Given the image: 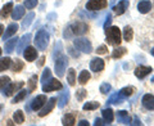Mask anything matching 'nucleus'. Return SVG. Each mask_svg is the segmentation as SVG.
I'll use <instances>...</instances> for the list:
<instances>
[{"instance_id":"5fc2aeb1","label":"nucleus","mask_w":154,"mask_h":126,"mask_svg":"<svg viewBox=\"0 0 154 126\" xmlns=\"http://www.w3.org/2000/svg\"><path fill=\"white\" fill-rule=\"evenodd\" d=\"M152 82H154V76H153V77H152Z\"/></svg>"},{"instance_id":"b1692460","label":"nucleus","mask_w":154,"mask_h":126,"mask_svg":"<svg viewBox=\"0 0 154 126\" xmlns=\"http://www.w3.org/2000/svg\"><path fill=\"white\" fill-rule=\"evenodd\" d=\"M17 43H18V39L17 37H13L11 39V40H8L5 43V52L8 53V54H11V53L16 49V45H17Z\"/></svg>"},{"instance_id":"9d476101","label":"nucleus","mask_w":154,"mask_h":126,"mask_svg":"<svg viewBox=\"0 0 154 126\" xmlns=\"http://www.w3.org/2000/svg\"><path fill=\"white\" fill-rule=\"evenodd\" d=\"M104 61L100 59V58H93V59L90 61V70L93 72H100L104 70Z\"/></svg>"},{"instance_id":"8fccbe9b","label":"nucleus","mask_w":154,"mask_h":126,"mask_svg":"<svg viewBox=\"0 0 154 126\" xmlns=\"http://www.w3.org/2000/svg\"><path fill=\"white\" fill-rule=\"evenodd\" d=\"M44 61H45V57H41L40 61H38V67H41L42 65H44Z\"/></svg>"},{"instance_id":"9b49d317","label":"nucleus","mask_w":154,"mask_h":126,"mask_svg":"<svg viewBox=\"0 0 154 126\" xmlns=\"http://www.w3.org/2000/svg\"><path fill=\"white\" fill-rule=\"evenodd\" d=\"M45 102H46V96L44 94H40V95H37L35 99H33L31 102V108L33 111H40L42 108V106L45 104Z\"/></svg>"},{"instance_id":"7c9ffc66","label":"nucleus","mask_w":154,"mask_h":126,"mask_svg":"<svg viewBox=\"0 0 154 126\" xmlns=\"http://www.w3.org/2000/svg\"><path fill=\"white\" fill-rule=\"evenodd\" d=\"M122 102H123V96H121L119 93H117V94H113L110 96L107 103L108 104H119V103H122Z\"/></svg>"},{"instance_id":"4c0bfd02","label":"nucleus","mask_w":154,"mask_h":126,"mask_svg":"<svg viewBox=\"0 0 154 126\" xmlns=\"http://www.w3.org/2000/svg\"><path fill=\"white\" fill-rule=\"evenodd\" d=\"M12 66V65H11ZM23 62L22 61H19V59H16L13 62V66H12V70L14 71V72H19V71H22V68H23Z\"/></svg>"},{"instance_id":"423d86ee","label":"nucleus","mask_w":154,"mask_h":126,"mask_svg":"<svg viewBox=\"0 0 154 126\" xmlns=\"http://www.w3.org/2000/svg\"><path fill=\"white\" fill-rule=\"evenodd\" d=\"M62 88H63V86H62L60 81H58L57 79H50V80H48L45 84H42V91H45V93L60 90Z\"/></svg>"},{"instance_id":"473e14b6","label":"nucleus","mask_w":154,"mask_h":126,"mask_svg":"<svg viewBox=\"0 0 154 126\" xmlns=\"http://www.w3.org/2000/svg\"><path fill=\"white\" fill-rule=\"evenodd\" d=\"M27 85H28V91H30V93L35 90L36 86H37V76H36V75H32V76L30 77V80H28Z\"/></svg>"},{"instance_id":"ddd939ff","label":"nucleus","mask_w":154,"mask_h":126,"mask_svg":"<svg viewBox=\"0 0 154 126\" xmlns=\"http://www.w3.org/2000/svg\"><path fill=\"white\" fill-rule=\"evenodd\" d=\"M23 55H25V59L27 62H33L37 58V50L36 48L33 46H26L25 52H23Z\"/></svg>"},{"instance_id":"4468645a","label":"nucleus","mask_w":154,"mask_h":126,"mask_svg":"<svg viewBox=\"0 0 154 126\" xmlns=\"http://www.w3.org/2000/svg\"><path fill=\"white\" fill-rule=\"evenodd\" d=\"M31 37H32L31 33H26V35H23L21 39H18V40H19V45H18V48H17V53H19V54H21V53H23L25 48L28 45V43H30Z\"/></svg>"},{"instance_id":"a211bd4d","label":"nucleus","mask_w":154,"mask_h":126,"mask_svg":"<svg viewBox=\"0 0 154 126\" xmlns=\"http://www.w3.org/2000/svg\"><path fill=\"white\" fill-rule=\"evenodd\" d=\"M113 9H114V13L117 14V16H121V14H123L126 12V9H128V2L127 0H121Z\"/></svg>"},{"instance_id":"a19ab883","label":"nucleus","mask_w":154,"mask_h":126,"mask_svg":"<svg viewBox=\"0 0 154 126\" xmlns=\"http://www.w3.org/2000/svg\"><path fill=\"white\" fill-rule=\"evenodd\" d=\"M11 82V79H9L8 76H2L0 77V90H3L5 86Z\"/></svg>"},{"instance_id":"6ab92c4d","label":"nucleus","mask_w":154,"mask_h":126,"mask_svg":"<svg viewBox=\"0 0 154 126\" xmlns=\"http://www.w3.org/2000/svg\"><path fill=\"white\" fill-rule=\"evenodd\" d=\"M23 16H25V7L17 5L16 8L12 9V18L14 19V21H18V19H21Z\"/></svg>"},{"instance_id":"5701e85b","label":"nucleus","mask_w":154,"mask_h":126,"mask_svg":"<svg viewBox=\"0 0 154 126\" xmlns=\"http://www.w3.org/2000/svg\"><path fill=\"white\" fill-rule=\"evenodd\" d=\"M62 124L64 126H73L76 124V118H75V115L68 113V115H64L63 118H62Z\"/></svg>"},{"instance_id":"dca6fc26","label":"nucleus","mask_w":154,"mask_h":126,"mask_svg":"<svg viewBox=\"0 0 154 126\" xmlns=\"http://www.w3.org/2000/svg\"><path fill=\"white\" fill-rule=\"evenodd\" d=\"M68 100H69V90L68 89H64L62 93L59 94V98H58V107L59 108H63L64 106L68 103Z\"/></svg>"},{"instance_id":"864d4df0","label":"nucleus","mask_w":154,"mask_h":126,"mask_svg":"<svg viewBox=\"0 0 154 126\" xmlns=\"http://www.w3.org/2000/svg\"><path fill=\"white\" fill-rule=\"evenodd\" d=\"M3 109V104H0V111H2Z\"/></svg>"},{"instance_id":"3c124183","label":"nucleus","mask_w":154,"mask_h":126,"mask_svg":"<svg viewBox=\"0 0 154 126\" xmlns=\"http://www.w3.org/2000/svg\"><path fill=\"white\" fill-rule=\"evenodd\" d=\"M3 30H4V26H3V25H0V36L3 35Z\"/></svg>"},{"instance_id":"c9c22d12","label":"nucleus","mask_w":154,"mask_h":126,"mask_svg":"<svg viewBox=\"0 0 154 126\" xmlns=\"http://www.w3.org/2000/svg\"><path fill=\"white\" fill-rule=\"evenodd\" d=\"M33 17H35V13H33V12L28 13L27 16H26V18L23 19V22H22V27H23V28H27L28 26H30V25H31V22H32V19H33Z\"/></svg>"},{"instance_id":"393cba45","label":"nucleus","mask_w":154,"mask_h":126,"mask_svg":"<svg viewBox=\"0 0 154 126\" xmlns=\"http://www.w3.org/2000/svg\"><path fill=\"white\" fill-rule=\"evenodd\" d=\"M12 9H13V3L12 2H9V3H7L3 7V9H2V12H0V17H2L3 19H5L8 16H9V13L12 12Z\"/></svg>"},{"instance_id":"09e8293b","label":"nucleus","mask_w":154,"mask_h":126,"mask_svg":"<svg viewBox=\"0 0 154 126\" xmlns=\"http://www.w3.org/2000/svg\"><path fill=\"white\" fill-rule=\"evenodd\" d=\"M79 125L80 126H89V122L86 120H82V121H80V122H79Z\"/></svg>"},{"instance_id":"f3484780","label":"nucleus","mask_w":154,"mask_h":126,"mask_svg":"<svg viewBox=\"0 0 154 126\" xmlns=\"http://www.w3.org/2000/svg\"><path fill=\"white\" fill-rule=\"evenodd\" d=\"M18 25H17V22H13V23H11L8 27H7V30H5V32H4V35H3V39H4V41L5 40H8L9 37H12L14 33H16L17 31H18Z\"/></svg>"},{"instance_id":"c03bdc74","label":"nucleus","mask_w":154,"mask_h":126,"mask_svg":"<svg viewBox=\"0 0 154 126\" xmlns=\"http://www.w3.org/2000/svg\"><path fill=\"white\" fill-rule=\"evenodd\" d=\"M96 53H98V54H107V53H108V46L107 45H100V46H98Z\"/></svg>"},{"instance_id":"0eeeda50","label":"nucleus","mask_w":154,"mask_h":126,"mask_svg":"<svg viewBox=\"0 0 154 126\" xmlns=\"http://www.w3.org/2000/svg\"><path fill=\"white\" fill-rule=\"evenodd\" d=\"M108 5L107 0H89L88 4H86V9L88 11H100V9H104Z\"/></svg>"},{"instance_id":"de8ad7c7","label":"nucleus","mask_w":154,"mask_h":126,"mask_svg":"<svg viewBox=\"0 0 154 126\" xmlns=\"http://www.w3.org/2000/svg\"><path fill=\"white\" fill-rule=\"evenodd\" d=\"M130 124H131V125H141V121L139 120L137 117H134V121H132V122H130Z\"/></svg>"},{"instance_id":"c85d7f7f","label":"nucleus","mask_w":154,"mask_h":126,"mask_svg":"<svg viewBox=\"0 0 154 126\" xmlns=\"http://www.w3.org/2000/svg\"><path fill=\"white\" fill-rule=\"evenodd\" d=\"M13 120H14V122L18 124V125H21V124L25 122V115H23V112H22L21 109H18V111H16V112H14Z\"/></svg>"},{"instance_id":"72a5a7b5","label":"nucleus","mask_w":154,"mask_h":126,"mask_svg":"<svg viewBox=\"0 0 154 126\" xmlns=\"http://www.w3.org/2000/svg\"><path fill=\"white\" fill-rule=\"evenodd\" d=\"M126 52H127L126 48L119 46V48H117V49H114V50H113L112 57H113V58H122L125 54H126Z\"/></svg>"},{"instance_id":"412c9836","label":"nucleus","mask_w":154,"mask_h":126,"mask_svg":"<svg viewBox=\"0 0 154 126\" xmlns=\"http://www.w3.org/2000/svg\"><path fill=\"white\" fill-rule=\"evenodd\" d=\"M117 120L118 122H121L123 125H128L130 122H131V118H130L128 113L126 112V111H118L117 112Z\"/></svg>"},{"instance_id":"39448f33","label":"nucleus","mask_w":154,"mask_h":126,"mask_svg":"<svg viewBox=\"0 0 154 126\" xmlns=\"http://www.w3.org/2000/svg\"><path fill=\"white\" fill-rule=\"evenodd\" d=\"M55 104H57V98H55V96H53V98L48 99L45 102V104L42 106V108L40 109V112H38V116H40V117H45L46 115H49L51 111L54 109Z\"/></svg>"},{"instance_id":"79ce46f5","label":"nucleus","mask_w":154,"mask_h":126,"mask_svg":"<svg viewBox=\"0 0 154 126\" xmlns=\"http://www.w3.org/2000/svg\"><path fill=\"white\" fill-rule=\"evenodd\" d=\"M86 94H88V91H86L85 89H80V90H77L76 91V98H77V100H84L85 99V96H86Z\"/></svg>"},{"instance_id":"37998d69","label":"nucleus","mask_w":154,"mask_h":126,"mask_svg":"<svg viewBox=\"0 0 154 126\" xmlns=\"http://www.w3.org/2000/svg\"><path fill=\"white\" fill-rule=\"evenodd\" d=\"M37 5V0H25V7L27 9H33Z\"/></svg>"},{"instance_id":"aec40b11","label":"nucleus","mask_w":154,"mask_h":126,"mask_svg":"<svg viewBox=\"0 0 154 126\" xmlns=\"http://www.w3.org/2000/svg\"><path fill=\"white\" fill-rule=\"evenodd\" d=\"M152 9V4L149 0H143L137 4V11L140 12L141 14H145V13H149V11Z\"/></svg>"},{"instance_id":"20e7f679","label":"nucleus","mask_w":154,"mask_h":126,"mask_svg":"<svg viewBox=\"0 0 154 126\" xmlns=\"http://www.w3.org/2000/svg\"><path fill=\"white\" fill-rule=\"evenodd\" d=\"M73 44H75V46L77 48V49L81 50L82 53H86V54H89V53L93 52V45H91V43L85 37L76 39V40L73 41Z\"/></svg>"},{"instance_id":"f704fd0d","label":"nucleus","mask_w":154,"mask_h":126,"mask_svg":"<svg viewBox=\"0 0 154 126\" xmlns=\"http://www.w3.org/2000/svg\"><path fill=\"white\" fill-rule=\"evenodd\" d=\"M26 96H27V91H26V90H21V91H19V93L13 98L12 103H14V104H16V103H19V102H22L23 99L26 98Z\"/></svg>"},{"instance_id":"603ef678","label":"nucleus","mask_w":154,"mask_h":126,"mask_svg":"<svg viewBox=\"0 0 154 126\" xmlns=\"http://www.w3.org/2000/svg\"><path fill=\"white\" fill-rule=\"evenodd\" d=\"M150 54H152V55H153V57H154V48H153V49H152V50H150Z\"/></svg>"},{"instance_id":"7ed1b4c3","label":"nucleus","mask_w":154,"mask_h":126,"mask_svg":"<svg viewBox=\"0 0 154 126\" xmlns=\"http://www.w3.org/2000/svg\"><path fill=\"white\" fill-rule=\"evenodd\" d=\"M67 65H68V58L64 54H60L55 59V74L58 77H63L64 76V71L67 68Z\"/></svg>"},{"instance_id":"49530a36","label":"nucleus","mask_w":154,"mask_h":126,"mask_svg":"<svg viewBox=\"0 0 154 126\" xmlns=\"http://www.w3.org/2000/svg\"><path fill=\"white\" fill-rule=\"evenodd\" d=\"M94 125H95V126H100V125H108V124L105 122L104 120H102V118H96L95 122H94Z\"/></svg>"},{"instance_id":"6e6552de","label":"nucleus","mask_w":154,"mask_h":126,"mask_svg":"<svg viewBox=\"0 0 154 126\" xmlns=\"http://www.w3.org/2000/svg\"><path fill=\"white\" fill-rule=\"evenodd\" d=\"M23 85H25V82H23V81H19V82H17V84H14V82H9L5 88L3 89V95L4 96H11V95L14 94V91H17L18 89H21Z\"/></svg>"},{"instance_id":"f03ea898","label":"nucleus","mask_w":154,"mask_h":126,"mask_svg":"<svg viewBox=\"0 0 154 126\" xmlns=\"http://www.w3.org/2000/svg\"><path fill=\"white\" fill-rule=\"evenodd\" d=\"M49 39H50L49 33H48L45 30H38L33 43H35V45L38 50H45L48 44H49Z\"/></svg>"},{"instance_id":"a18cd8bd","label":"nucleus","mask_w":154,"mask_h":126,"mask_svg":"<svg viewBox=\"0 0 154 126\" xmlns=\"http://www.w3.org/2000/svg\"><path fill=\"white\" fill-rule=\"evenodd\" d=\"M110 23H112V16L110 14H108L107 16V19H105V22H104V28H107L110 26Z\"/></svg>"},{"instance_id":"cd10ccee","label":"nucleus","mask_w":154,"mask_h":126,"mask_svg":"<svg viewBox=\"0 0 154 126\" xmlns=\"http://www.w3.org/2000/svg\"><path fill=\"white\" fill-rule=\"evenodd\" d=\"M135 91V88L134 86H125L119 90V95L123 96V98H128V96H131Z\"/></svg>"},{"instance_id":"2eb2a0df","label":"nucleus","mask_w":154,"mask_h":126,"mask_svg":"<svg viewBox=\"0 0 154 126\" xmlns=\"http://www.w3.org/2000/svg\"><path fill=\"white\" fill-rule=\"evenodd\" d=\"M141 103L144 106V108H146L149 111L154 109V95L152 94H145L141 99Z\"/></svg>"},{"instance_id":"2f4dec72","label":"nucleus","mask_w":154,"mask_h":126,"mask_svg":"<svg viewBox=\"0 0 154 126\" xmlns=\"http://www.w3.org/2000/svg\"><path fill=\"white\" fill-rule=\"evenodd\" d=\"M67 81L71 86H73L76 84V72L73 68H69L68 72H67Z\"/></svg>"},{"instance_id":"e433bc0d","label":"nucleus","mask_w":154,"mask_h":126,"mask_svg":"<svg viewBox=\"0 0 154 126\" xmlns=\"http://www.w3.org/2000/svg\"><path fill=\"white\" fill-rule=\"evenodd\" d=\"M99 103L98 102H88V103H85L84 104V111H94L96 108H99Z\"/></svg>"},{"instance_id":"1a4fd4ad","label":"nucleus","mask_w":154,"mask_h":126,"mask_svg":"<svg viewBox=\"0 0 154 126\" xmlns=\"http://www.w3.org/2000/svg\"><path fill=\"white\" fill-rule=\"evenodd\" d=\"M69 30H72V33H73V35H77V36L85 35L86 31H88V25L84 22H75L73 25H71Z\"/></svg>"},{"instance_id":"a878e982","label":"nucleus","mask_w":154,"mask_h":126,"mask_svg":"<svg viewBox=\"0 0 154 126\" xmlns=\"http://www.w3.org/2000/svg\"><path fill=\"white\" fill-rule=\"evenodd\" d=\"M90 72L88 70H84V71H81L80 72V75H79V82L81 85H85L86 82H88L90 80Z\"/></svg>"},{"instance_id":"f257e3e1","label":"nucleus","mask_w":154,"mask_h":126,"mask_svg":"<svg viewBox=\"0 0 154 126\" xmlns=\"http://www.w3.org/2000/svg\"><path fill=\"white\" fill-rule=\"evenodd\" d=\"M105 37L109 45H119L121 44V30L116 26L105 28Z\"/></svg>"},{"instance_id":"c756f323","label":"nucleus","mask_w":154,"mask_h":126,"mask_svg":"<svg viewBox=\"0 0 154 126\" xmlns=\"http://www.w3.org/2000/svg\"><path fill=\"white\" fill-rule=\"evenodd\" d=\"M132 37H134V31H132V28L130 27V26H126V27L123 28V39L128 43V41L132 40Z\"/></svg>"},{"instance_id":"f8f14e48","label":"nucleus","mask_w":154,"mask_h":126,"mask_svg":"<svg viewBox=\"0 0 154 126\" xmlns=\"http://www.w3.org/2000/svg\"><path fill=\"white\" fill-rule=\"evenodd\" d=\"M152 72V67H146V66H139L136 67V70H135V76L137 77L139 80H143L145 79V77Z\"/></svg>"},{"instance_id":"4be33fe9","label":"nucleus","mask_w":154,"mask_h":126,"mask_svg":"<svg viewBox=\"0 0 154 126\" xmlns=\"http://www.w3.org/2000/svg\"><path fill=\"white\" fill-rule=\"evenodd\" d=\"M102 115H103V118L104 121L107 122L108 125H110L113 122V120H114V115H113V111L110 109V108H105L102 111Z\"/></svg>"},{"instance_id":"6e6d98bb","label":"nucleus","mask_w":154,"mask_h":126,"mask_svg":"<svg viewBox=\"0 0 154 126\" xmlns=\"http://www.w3.org/2000/svg\"><path fill=\"white\" fill-rule=\"evenodd\" d=\"M2 52H3V50H2V48H0V55H2Z\"/></svg>"},{"instance_id":"bb28decb","label":"nucleus","mask_w":154,"mask_h":126,"mask_svg":"<svg viewBox=\"0 0 154 126\" xmlns=\"http://www.w3.org/2000/svg\"><path fill=\"white\" fill-rule=\"evenodd\" d=\"M12 65V59L9 57H5V58H0V72L8 70L9 67Z\"/></svg>"},{"instance_id":"58836bf2","label":"nucleus","mask_w":154,"mask_h":126,"mask_svg":"<svg viewBox=\"0 0 154 126\" xmlns=\"http://www.w3.org/2000/svg\"><path fill=\"white\" fill-rule=\"evenodd\" d=\"M50 79H51V71L49 68H45L44 72H42V75H41V84H45V82Z\"/></svg>"},{"instance_id":"ea45409f","label":"nucleus","mask_w":154,"mask_h":126,"mask_svg":"<svg viewBox=\"0 0 154 126\" xmlns=\"http://www.w3.org/2000/svg\"><path fill=\"white\" fill-rule=\"evenodd\" d=\"M110 89H112V86H110V84H108V82H103V84L100 85V93L102 94H108Z\"/></svg>"}]
</instances>
